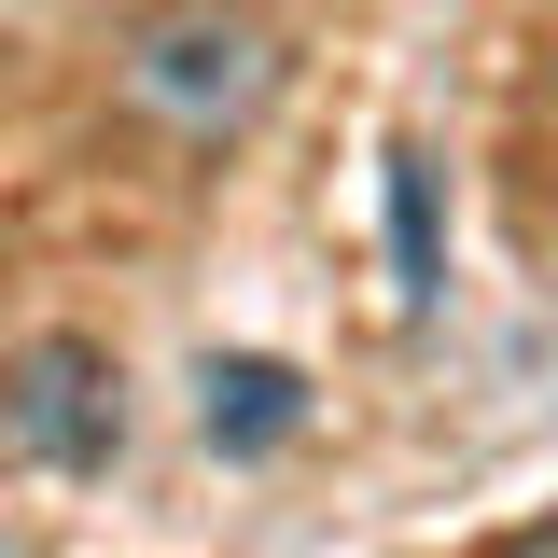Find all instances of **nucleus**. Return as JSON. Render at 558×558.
<instances>
[{
  "mask_svg": "<svg viewBox=\"0 0 558 558\" xmlns=\"http://www.w3.org/2000/svg\"><path fill=\"white\" fill-rule=\"evenodd\" d=\"M112 98H126L154 140L223 154V140L266 126V98H279V28L252 0H154L126 43H112Z\"/></svg>",
  "mask_w": 558,
  "mask_h": 558,
  "instance_id": "f257e3e1",
  "label": "nucleus"
},
{
  "mask_svg": "<svg viewBox=\"0 0 558 558\" xmlns=\"http://www.w3.org/2000/svg\"><path fill=\"white\" fill-rule=\"evenodd\" d=\"M0 433L28 447V461H57V475H84V461H112L126 447V405H112V363L84 336H43L0 363Z\"/></svg>",
  "mask_w": 558,
  "mask_h": 558,
  "instance_id": "f03ea898",
  "label": "nucleus"
},
{
  "mask_svg": "<svg viewBox=\"0 0 558 558\" xmlns=\"http://www.w3.org/2000/svg\"><path fill=\"white\" fill-rule=\"evenodd\" d=\"M209 447L223 461H266V447H293L307 433V391H293V363H209Z\"/></svg>",
  "mask_w": 558,
  "mask_h": 558,
  "instance_id": "7ed1b4c3",
  "label": "nucleus"
},
{
  "mask_svg": "<svg viewBox=\"0 0 558 558\" xmlns=\"http://www.w3.org/2000/svg\"><path fill=\"white\" fill-rule=\"evenodd\" d=\"M391 209H405V293H433V168L391 154Z\"/></svg>",
  "mask_w": 558,
  "mask_h": 558,
  "instance_id": "20e7f679",
  "label": "nucleus"
}]
</instances>
